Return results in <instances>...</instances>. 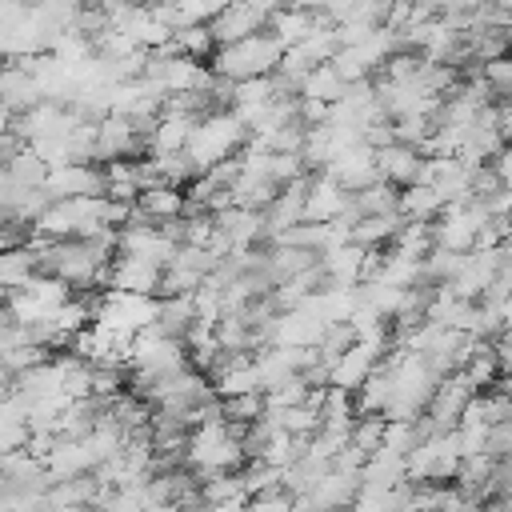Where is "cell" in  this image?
Segmentation results:
<instances>
[{
	"mask_svg": "<svg viewBox=\"0 0 512 512\" xmlns=\"http://www.w3.org/2000/svg\"><path fill=\"white\" fill-rule=\"evenodd\" d=\"M244 424H228V420H212V424H200L188 440V468L196 476H208V472H240L248 464L244 456Z\"/></svg>",
	"mask_w": 512,
	"mask_h": 512,
	"instance_id": "obj_1",
	"label": "cell"
},
{
	"mask_svg": "<svg viewBox=\"0 0 512 512\" xmlns=\"http://www.w3.org/2000/svg\"><path fill=\"white\" fill-rule=\"evenodd\" d=\"M280 56H284V44L272 36V32H256L240 44H228V48H216L212 56V72L232 80V84H244V80H256V76H272L280 68Z\"/></svg>",
	"mask_w": 512,
	"mask_h": 512,
	"instance_id": "obj_2",
	"label": "cell"
},
{
	"mask_svg": "<svg viewBox=\"0 0 512 512\" xmlns=\"http://www.w3.org/2000/svg\"><path fill=\"white\" fill-rule=\"evenodd\" d=\"M248 140H252V132L244 128V120L236 112H212V116H204L196 124V132H192L184 152L208 172L212 164H224V160L240 156L248 148Z\"/></svg>",
	"mask_w": 512,
	"mask_h": 512,
	"instance_id": "obj_3",
	"label": "cell"
},
{
	"mask_svg": "<svg viewBox=\"0 0 512 512\" xmlns=\"http://www.w3.org/2000/svg\"><path fill=\"white\" fill-rule=\"evenodd\" d=\"M464 452L456 432H432L416 452L404 456V476L408 484H452Z\"/></svg>",
	"mask_w": 512,
	"mask_h": 512,
	"instance_id": "obj_4",
	"label": "cell"
},
{
	"mask_svg": "<svg viewBox=\"0 0 512 512\" xmlns=\"http://www.w3.org/2000/svg\"><path fill=\"white\" fill-rule=\"evenodd\" d=\"M92 324H100L112 336H136L148 324H156V296H140V292H120L108 288L96 304Z\"/></svg>",
	"mask_w": 512,
	"mask_h": 512,
	"instance_id": "obj_5",
	"label": "cell"
},
{
	"mask_svg": "<svg viewBox=\"0 0 512 512\" xmlns=\"http://www.w3.org/2000/svg\"><path fill=\"white\" fill-rule=\"evenodd\" d=\"M472 400H476V384H472L464 372L444 376V380L436 384L432 400H428V412H424L428 428H432V432H456V424L464 420V412H468Z\"/></svg>",
	"mask_w": 512,
	"mask_h": 512,
	"instance_id": "obj_6",
	"label": "cell"
},
{
	"mask_svg": "<svg viewBox=\"0 0 512 512\" xmlns=\"http://www.w3.org/2000/svg\"><path fill=\"white\" fill-rule=\"evenodd\" d=\"M496 276H500V252L472 248V252H464L456 276H452L444 288H448L452 296H460V300H480V296L496 284Z\"/></svg>",
	"mask_w": 512,
	"mask_h": 512,
	"instance_id": "obj_7",
	"label": "cell"
},
{
	"mask_svg": "<svg viewBox=\"0 0 512 512\" xmlns=\"http://www.w3.org/2000/svg\"><path fill=\"white\" fill-rule=\"evenodd\" d=\"M208 28H212L216 48H228V44H240V40H248V36H256V32H268V16H264L260 8H252L248 0H228V4L208 20Z\"/></svg>",
	"mask_w": 512,
	"mask_h": 512,
	"instance_id": "obj_8",
	"label": "cell"
},
{
	"mask_svg": "<svg viewBox=\"0 0 512 512\" xmlns=\"http://www.w3.org/2000/svg\"><path fill=\"white\" fill-rule=\"evenodd\" d=\"M44 188H48V196H52V200L104 196L108 176H104V164H64V168H52V172H48Z\"/></svg>",
	"mask_w": 512,
	"mask_h": 512,
	"instance_id": "obj_9",
	"label": "cell"
},
{
	"mask_svg": "<svg viewBox=\"0 0 512 512\" xmlns=\"http://www.w3.org/2000/svg\"><path fill=\"white\" fill-rule=\"evenodd\" d=\"M424 160H428V156H424L420 148L400 144V140L376 148V172H380V180H388V184H396V188H412V184H420Z\"/></svg>",
	"mask_w": 512,
	"mask_h": 512,
	"instance_id": "obj_10",
	"label": "cell"
},
{
	"mask_svg": "<svg viewBox=\"0 0 512 512\" xmlns=\"http://www.w3.org/2000/svg\"><path fill=\"white\" fill-rule=\"evenodd\" d=\"M320 28H336L324 12H316V8H276L272 16H268V32L284 44V48H296V44H304L312 32H320Z\"/></svg>",
	"mask_w": 512,
	"mask_h": 512,
	"instance_id": "obj_11",
	"label": "cell"
},
{
	"mask_svg": "<svg viewBox=\"0 0 512 512\" xmlns=\"http://www.w3.org/2000/svg\"><path fill=\"white\" fill-rule=\"evenodd\" d=\"M348 196L352 192H360V188H368L372 180H380V172H376V152L368 148V144H356V148H344L328 168H324Z\"/></svg>",
	"mask_w": 512,
	"mask_h": 512,
	"instance_id": "obj_12",
	"label": "cell"
},
{
	"mask_svg": "<svg viewBox=\"0 0 512 512\" xmlns=\"http://www.w3.org/2000/svg\"><path fill=\"white\" fill-rule=\"evenodd\" d=\"M188 212V192L184 188H172V184H160V188H148L140 192L136 200V212H132V224H168V220H180Z\"/></svg>",
	"mask_w": 512,
	"mask_h": 512,
	"instance_id": "obj_13",
	"label": "cell"
},
{
	"mask_svg": "<svg viewBox=\"0 0 512 512\" xmlns=\"http://www.w3.org/2000/svg\"><path fill=\"white\" fill-rule=\"evenodd\" d=\"M0 104H4L8 112H16V116H24V112H32L36 104H44L40 84L32 80V72H28L20 60L0 64Z\"/></svg>",
	"mask_w": 512,
	"mask_h": 512,
	"instance_id": "obj_14",
	"label": "cell"
},
{
	"mask_svg": "<svg viewBox=\"0 0 512 512\" xmlns=\"http://www.w3.org/2000/svg\"><path fill=\"white\" fill-rule=\"evenodd\" d=\"M160 272L156 264L140 260V256H116L108 268V288L120 292H140V296H160Z\"/></svg>",
	"mask_w": 512,
	"mask_h": 512,
	"instance_id": "obj_15",
	"label": "cell"
},
{
	"mask_svg": "<svg viewBox=\"0 0 512 512\" xmlns=\"http://www.w3.org/2000/svg\"><path fill=\"white\" fill-rule=\"evenodd\" d=\"M376 364H380V352H372L368 344L356 340V344L328 368V384H332V388H344V392H360L364 380L376 372Z\"/></svg>",
	"mask_w": 512,
	"mask_h": 512,
	"instance_id": "obj_16",
	"label": "cell"
},
{
	"mask_svg": "<svg viewBox=\"0 0 512 512\" xmlns=\"http://www.w3.org/2000/svg\"><path fill=\"white\" fill-rule=\"evenodd\" d=\"M404 212H380V216H360L356 224H352V232H348V240L352 244H360V248H368V252H388L392 244H396V236L404 232Z\"/></svg>",
	"mask_w": 512,
	"mask_h": 512,
	"instance_id": "obj_17",
	"label": "cell"
},
{
	"mask_svg": "<svg viewBox=\"0 0 512 512\" xmlns=\"http://www.w3.org/2000/svg\"><path fill=\"white\" fill-rule=\"evenodd\" d=\"M324 320L308 308H292L276 316V348H316L324 336Z\"/></svg>",
	"mask_w": 512,
	"mask_h": 512,
	"instance_id": "obj_18",
	"label": "cell"
},
{
	"mask_svg": "<svg viewBox=\"0 0 512 512\" xmlns=\"http://www.w3.org/2000/svg\"><path fill=\"white\" fill-rule=\"evenodd\" d=\"M348 204H352V196H348V192H344L328 172H320V176L312 180V188H308L304 220H312V224H332Z\"/></svg>",
	"mask_w": 512,
	"mask_h": 512,
	"instance_id": "obj_19",
	"label": "cell"
},
{
	"mask_svg": "<svg viewBox=\"0 0 512 512\" xmlns=\"http://www.w3.org/2000/svg\"><path fill=\"white\" fill-rule=\"evenodd\" d=\"M320 264H324V272H328V280L336 284V288H360L364 284V264H368V248H360V244H340V248H328V252H320Z\"/></svg>",
	"mask_w": 512,
	"mask_h": 512,
	"instance_id": "obj_20",
	"label": "cell"
},
{
	"mask_svg": "<svg viewBox=\"0 0 512 512\" xmlns=\"http://www.w3.org/2000/svg\"><path fill=\"white\" fill-rule=\"evenodd\" d=\"M452 488H460L464 496H472V500H480V504H484L488 496H496V456H488V452L464 456L460 468H456Z\"/></svg>",
	"mask_w": 512,
	"mask_h": 512,
	"instance_id": "obj_21",
	"label": "cell"
},
{
	"mask_svg": "<svg viewBox=\"0 0 512 512\" xmlns=\"http://www.w3.org/2000/svg\"><path fill=\"white\" fill-rule=\"evenodd\" d=\"M44 468L52 480H72V476H84V472H96V460L88 452L84 440H60L52 444V452L44 456Z\"/></svg>",
	"mask_w": 512,
	"mask_h": 512,
	"instance_id": "obj_22",
	"label": "cell"
},
{
	"mask_svg": "<svg viewBox=\"0 0 512 512\" xmlns=\"http://www.w3.org/2000/svg\"><path fill=\"white\" fill-rule=\"evenodd\" d=\"M196 300L192 296H156V324L164 336L184 340L196 328Z\"/></svg>",
	"mask_w": 512,
	"mask_h": 512,
	"instance_id": "obj_23",
	"label": "cell"
},
{
	"mask_svg": "<svg viewBox=\"0 0 512 512\" xmlns=\"http://www.w3.org/2000/svg\"><path fill=\"white\" fill-rule=\"evenodd\" d=\"M200 120L192 116H180V112H160L156 128H152V156H164V152H184L192 132H196Z\"/></svg>",
	"mask_w": 512,
	"mask_h": 512,
	"instance_id": "obj_24",
	"label": "cell"
},
{
	"mask_svg": "<svg viewBox=\"0 0 512 512\" xmlns=\"http://www.w3.org/2000/svg\"><path fill=\"white\" fill-rule=\"evenodd\" d=\"M444 196L432 188V184H412V188H400V212L408 224H432L440 212H444Z\"/></svg>",
	"mask_w": 512,
	"mask_h": 512,
	"instance_id": "obj_25",
	"label": "cell"
},
{
	"mask_svg": "<svg viewBox=\"0 0 512 512\" xmlns=\"http://www.w3.org/2000/svg\"><path fill=\"white\" fill-rule=\"evenodd\" d=\"M392 392H396V372H392L388 360H380L376 372H372V376L364 380V388L356 392V412H380V416H384V408L392 404Z\"/></svg>",
	"mask_w": 512,
	"mask_h": 512,
	"instance_id": "obj_26",
	"label": "cell"
},
{
	"mask_svg": "<svg viewBox=\"0 0 512 512\" xmlns=\"http://www.w3.org/2000/svg\"><path fill=\"white\" fill-rule=\"evenodd\" d=\"M312 264H320V252H312V248H292V244H272L268 248V272H272L276 284L308 272Z\"/></svg>",
	"mask_w": 512,
	"mask_h": 512,
	"instance_id": "obj_27",
	"label": "cell"
},
{
	"mask_svg": "<svg viewBox=\"0 0 512 512\" xmlns=\"http://www.w3.org/2000/svg\"><path fill=\"white\" fill-rule=\"evenodd\" d=\"M36 272H40V264H36V252L28 244L24 248H0V292L24 288Z\"/></svg>",
	"mask_w": 512,
	"mask_h": 512,
	"instance_id": "obj_28",
	"label": "cell"
},
{
	"mask_svg": "<svg viewBox=\"0 0 512 512\" xmlns=\"http://www.w3.org/2000/svg\"><path fill=\"white\" fill-rule=\"evenodd\" d=\"M212 388H216V396H220V400H228V396H244V392H264L260 372H256V360H252V356H240L232 368H224V372L212 380Z\"/></svg>",
	"mask_w": 512,
	"mask_h": 512,
	"instance_id": "obj_29",
	"label": "cell"
},
{
	"mask_svg": "<svg viewBox=\"0 0 512 512\" xmlns=\"http://www.w3.org/2000/svg\"><path fill=\"white\" fill-rule=\"evenodd\" d=\"M196 480H200V504H248L240 472H208Z\"/></svg>",
	"mask_w": 512,
	"mask_h": 512,
	"instance_id": "obj_30",
	"label": "cell"
},
{
	"mask_svg": "<svg viewBox=\"0 0 512 512\" xmlns=\"http://www.w3.org/2000/svg\"><path fill=\"white\" fill-rule=\"evenodd\" d=\"M352 204L360 216H380V212H400V188L388 180H372L368 188L352 192Z\"/></svg>",
	"mask_w": 512,
	"mask_h": 512,
	"instance_id": "obj_31",
	"label": "cell"
},
{
	"mask_svg": "<svg viewBox=\"0 0 512 512\" xmlns=\"http://www.w3.org/2000/svg\"><path fill=\"white\" fill-rule=\"evenodd\" d=\"M384 436H388V420L380 416V412H360L356 416V424H352V436H348V444L360 452V456H376L380 448H384Z\"/></svg>",
	"mask_w": 512,
	"mask_h": 512,
	"instance_id": "obj_32",
	"label": "cell"
},
{
	"mask_svg": "<svg viewBox=\"0 0 512 512\" xmlns=\"http://www.w3.org/2000/svg\"><path fill=\"white\" fill-rule=\"evenodd\" d=\"M344 88H348V84L336 76V68H332V64H320V68H312V72L304 76L300 96L324 100V104H340V100H344Z\"/></svg>",
	"mask_w": 512,
	"mask_h": 512,
	"instance_id": "obj_33",
	"label": "cell"
},
{
	"mask_svg": "<svg viewBox=\"0 0 512 512\" xmlns=\"http://www.w3.org/2000/svg\"><path fill=\"white\" fill-rule=\"evenodd\" d=\"M172 44L180 56H192V60H212L216 56V40H212V28L208 24H188L180 32H172Z\"/></svg>",
	"mask_w": 512,
	"mask_h": 512,
	"instance_id": "obj_34",
	"label": "cell"
},
{
	"mask_svg": "<svg viewBox=\"0 0 512 512\" xmlns=\"http://www.w3.org/2000/svg\"><path fill=\"white\" fill-rule=\"evenodd\" d=\"M464 376L476 384V392H488V388L500 380V360H496V352H492V344H488V340H480V344H476L472 360L464 364Z\"/></svg>",
	"mask_w": 512,
	"mask_h": 512,
	"instance_id": "obj_35",
	"label": "cell"
},
{
	"mask_svg": "<svg viewBox=\"0 0 512 512\" xmlns=\"http://www.w3.org/2000/svg\"><path fill=\"white\" fill-rule=\"evenodd\" d=\"M156 164L164 172V184H172V188H188L192 180L204 176V168L188 152H164V156H156Z\"/></svg>",
	"mask_w": 512,
	"mask_h": 512,
	"instance_id": "obj_36",
	"label": "cell"
},
{
	"mask_svg": "<svg viewBox=\"0 0 512 512\" xmlns=\"http://www.w3.org/2000/svg\"><path fill=\"white\" fill-rule=\"evenodd\" d=\"M268 412V396L264 392H244V396H228L224 400V420L228 424H256Z\"/></svg>",
	"mask_w": 512,
	"mask_h": 512,
	"instance_id": "obj_37",
	"label": "cell"
},
{
	"mask_svg": "<svg viewBox=\"0 0 512 512\" xmlns=\"http://www.w3.org/2000/svg\"><path fill=\"white\" fill-rule=\"evenodd\" d=\"M352 344H356V328H352V320H340V324H328V328H324L316 352H320L324 364H336Z\"/></svg>",
	"mask_w": 512,
	"mask_h": 512,
	"instance_id": "obj_38",
	"label": "cell"
},
{
	"mask_svg": "<svg viewBox=\"0 0 512 512\" xmlns=\"http://www.w3.org/2000/svg\"><path fill=\"white\" fill-rule=\"evenodd\" d=\"M8 176H12L20 188H44V180H48V164H44L32 148H24V152L8 164Z\"/></svg>",
	"mask_w": 512,
	"mask_h": 512,
	"instance_id": "obj_39",
	"label": "cell"
},
{
	"mask_svg": "<svg viewBox=\"0 0 512 512\" xmlns=\"http://www.w3.org/2000/svg\"><path fill=\"white\" fill-rule=\"evenodd\" d=\"M296 48L320 68V64H332V56L340 52V36H336V28H320V32H312V36H308L304 44H296Z\"/></svg>",
	"mask_w": 512,
	"mask_h": 512,
	"instance_id": "obj_40",
	"label": "cell"
},
{
	"mask_svg": "<svg viewBox=\"0 0 512 512\" xmlns=\"http://www.w3.org/2000/svg\"><path fill=\"white\" fill-rule=\"evenodd\" d=\"M504 188V180H500V172L492 168V164H476L472 168V184H468V200H488V196H496Z\"/></svg>",
	"mask_w": 512,
	"mask_h": 512,
	"instance_id": "obj_41",
	"label": "cell"
},
{
	"mask_svg": "<svg viewBox=\"0 0 512 512\" xmlns=\"http://www.w3.org/2000/svg\"><path fill=\"white\" fill-rule=\"evenodd\" d=\"M244 512H292V496L288 492H264V496H252L244 504Z\"/></svg>",
	"mask_w": 512,
	"mask_h": 512,
	"instance_id": "obj_42",
	"label": "cell"
},
{
	"mask_svg": "<svg viewBox=\"0 0 512 512\" xmlns=\"http://www.w3.org/2000/svg\"><path fill=\"white\" fill-rule=\"evenodd\" d=\"M328 116H332V104L300 96V120H304V128H320V124H328Z\"/></svg>",
	"mask_w": 512,
	"mask_h": 512,
	"instance_id": "obj_43",
	"label": "cell"
},
{
	"mask_svg": "<svg viewBox=\"0 0 512 512\" xmlns=\"http://www.w3.org/2000/svg\"><path fill=\"white\" fill-rule=\"evenodd\" d=\"M492 168L500 172V180H504V188H512V140L500 148V156L492 160Z\"/></svg>",
	"mask_w": 512,
	"mask_h": 512,
	"instance_id": "obj_44",
	"label": "cell"
},
{
	"mask_svg": "<svg viewBox=\"0 0 512 512\" xmlns=\"http://www.w3.org/2000/svg\"><path fill=\"white\" fill-rule=\"evenodd\" d=\"M192 512H244V504H200Z\"/></svg>",
	"mask_w": 512,
	"mask_h": 512,
	"instance_id": "obj_45",
	"label": "cell"
},
{
	"mask_svg": "<svg viewBox=\"0 0 512 512\" xmlns=\"http://www.w3.org/2000/svg\"><path fill=\"white\" fill-rule=\"evenodd\" d=\"M12 120H16V112H8V108L0 104V132H12Z\"/></svg>",
	"mask_w": 512,
	"mask_h": 512,
	"instance_id": "obj_46",
	"label": "cell"
},
{
	"mask_svg": "<svg viewBox=\"0 0 512 512\" xmlns=\"http://www.w3.org/2000/svg\"><path fill=\"white\" fill-rule=\"evenodd\" d=\"M0 512H12V508H8V504H0Z\"/></svg>",
	"mask_w": 512,
	"mask_h": 512,
	"instance_id": "obj_47",
	"label": "cell"
}]
</instances>
